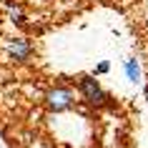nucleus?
Returning a JSON list of instances; mask_svg holds the SVG:
<instances>
[{
    "label": "nucleus",
    "instance_id": "obj_1",
    "mask_svg": "<svg viewBox=\"0 0 148 148\" xmlns=\"http://www.w3.org/2000/svg\"><path fill=\"white\" fill-rule=\"evenodd\" d=\"M75 88H78V95L83 98V103H86L88 108H93V110H103V108H113L116 106L113 98H110V93L101 86V80L95 78L93 73L80 75Z\"/></svg>",
    "mask_w": 148,
    "mask_h": 148
},
{
    "label": "nucleus",
    "instance_id": "obj_2",
    "mask_svg": "<svg viewBox=\"0 0 148 148\" xmlns=\"http://www.w3.org/2000/svg\"><path fill=\"white\" fill-rule=\"evenodd\" d=\"M43 106L48 113H65L75 108V90L65 83H55L43 93Z\"/></svg>",
    "mask_w": 148,
    "mask_h": 148
},
{
    "label": "nucleus",
    "instance_id": "obj_3",
    "mask_svg": "<svg viewBox=\"0 0 148 148\" xmlns=\"http://www.w3.org/2000/svg\"><path fill=\"white\" fill-rule=\"evenodd\" d=\"M5 55L18 65H28L33 60V55H35V48H33V43L28 38L18 35V38L5 40Z\"/></svg>",
    "mask_w": 148,
    "mask_h": 148
},
{
    "label": "nucleus",
    "instance_id": "obj_4",
    "mask_svg": "<svg viewBox=\"0 0 148 148\" xmlns=\"http://www.w3.org/2000/svg\"><path fill=\"white\" fill-rule=\"evenodd\" d=\"M123 73H125V78L131 80V83H140V60L136 55H131V58L123 60Z\"/></svg>",
    "mask_w": 148,
    "mask_h": 148
},
{
    "label": "nucleus",
    "instance_id": "obj_5",
    "mask_svg": "<svg viewBox=\"0 0 148 148\" xmlns=\"http://www.w3.org/2000/svg\"><path fill=\"white\" fill-rule=\"evenodd\" d=\"M8 15H10V20L18 25V28H25V13H23V8L18 5V3H8Z\"/></svg>",
    "mask_w": 148,
    "mask_h": 148
},
{
    "label": "nucleus",
    "instance_id": "obj_6",
    "mask_svg": "<svg viewBox=\"0 0 148 148\" xmlns=\"http://www.w3.org/2000/svg\"><path fill=\"white\" fill-rule=\"evenodd\" d=\"M108 70H110V63H108V60H101V63H95V68H93V75L98 78V75H106Z\"/></svg>",
    "mask_w": 148,
    "mask_h": 148
},
{
    "label": "nucleus",
    "instance_id": "obj_7",
    "mask_svg": "<svg viewBox=\"0 0 148 148\" xmlns=\"http://www.w3.org/2000/svg\"><path fill=\"white\" fill-rule=\"evenodd\" d=\"M116 148H131V146H128V140H125V138H118Z\"/></svg>",
    "mask_w": 148,
    "mask_h": 148
},
{
    "label": "nucleus",
    "instance_id": "obj_8",
    "mask_svg": "<svg viewBox=\"0 0 148 148\" xmlns=\"http://www.w3.org/2000/svg\"><path fill=\"white\" fill-rule=\"evenodd\" d=\"M146 101H148V86H146Z\"/></svg>",
    "mask_w": 148,
    "mask_h": 148
}]
</instances>
